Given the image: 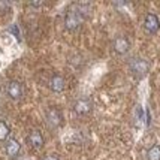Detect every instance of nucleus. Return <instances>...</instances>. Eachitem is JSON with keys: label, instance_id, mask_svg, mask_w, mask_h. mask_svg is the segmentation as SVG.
Listing matches in <instances>:
<instances>
[{"label": "nucleus", "instance_id": "nucleus-1", "mask_svg": "<svg viewBox=\"0 0 160 160\" xmlns=\"http://www.w3.org/2000/svg\"><path fill=\"white\" fill-rule=\"evenodd\" d=\"M85 8L87 5H82V3H75L66 11L64 14V26L68 30H77L82 26L84 20H85Z\"/></svg>", "mask_w": 160, "mask_h": 160}, {"label": "nucleus", "instance_id": "nucleus-2", "mask_svg": "<svg viewBox=\"0 0 160 160\" xmlns=\"http://www.w3.org/2000/svg\"><path fill=\"white\" fill-rule=\"evenodd\" d=\"M130 70H132L133 75H136V77H144L147 75V72L150 69V64L147 60L144 58H132V62H130Z\"/></svg>", "mask_w": 160, "mask_h": 160}, {"label": "nucleus", "instance_id": "nucleus-3", "mask_svg": "<svg viewBox=\"0 0 160 160\" xmlns=\"http://www.w3.org/2000/svg\"><path fill=\"white\" fill-rule=\"evenodd\" d=\"M73 111L78 115H87L91 111V102L87 98L78 99L77 102L73 103Z\"/></svg>", "mask_w": 160, "mask_h": 160}, {"label": "nucleus", "instance_id": "nucleus-4", "mask_svg": "<svg viewBox=\"0 0 160 160\" xmlns=\"http://www.w3.org/2000/svg\"><path fill=\"white\" fill-rule=\"evenodd\" d=\"M47 124L52 129H57L58 126L62 124V112L56 109V108H51L47 112Z\"/></svg>", "mask_w": 160, "mask_h": 160}, {"label": "nucleus", "instance_id": "nucleus-5", "mask_svg": "<svg viewBox=\"0 0 160 160\" xmlns=\"http://www.w3.org/2000/svg\"><path fill=\"white\" fill-rule=\"evenodd\" d=\"M27 144L35 150H39L43 147V136L39 130H32L27 135Z\"/></svg>", "mask_w": 160, "mask_h": 160}, {"label": "nucleus", "instance_id": "nucleus-6", "mask_svg": "<svg viewBox=\"0 0 160 160\" xmlns=\"http://www.w3.org/2000/svg\"><path fill=\"white\" fill-rule=\"evenodd\" d=\"M6 93L11 99L18 100V99H21V96H22V87H21V84L18 82V81H11V82H8V85H6Z\"/></svg>", "mask_w": 160, "mask_h": 160}, {"label": "nucleus", "instance_id": "nucleus-7", "mask_svg": "<svg viewBox=\"0 0 160 160\" xmlns=\"http://www.w3.org/2000/svg\"><path fill=\"white\" fill-rule=\"evenodd\" d=\"M144 27H145V30L148 33H156V32L160 28V22H159L157 15H154V14L147 15L145 21H144Z\"/></svg>", "mask_w": 160, "mask_h": 160}, {"label": "nucleus", "instance_id": "nucleus-8", "mask_svg": "<svg viewBox=\"0 0 160 160\" xmlns=\"http://www.w3.org/2000/svg\"><path fill=\"white\" fill-rule=\"evenodd\" d=\"M5 151H6V154L11 157V159L17 157V156L20 154V151H21L20 142H18L17 139H8L6 144H5Z\"/></svg>", "mask_w": 160, "mask_h": 160}, {"label": "nucleus", "instance_id": "nucleus-9", "mask_svg": "<svg viewBox=\"0 0 160 160\" xmlns=\"http://www.w3.org/2000/svg\"><path fill=\"white\" fill-rule=\"evenodd\" d=\"M49 88L52 91H57V93H60L66 88V81H64V78L62 75H52L51 79H49Z\"/></svg>", "mask_w": 160, "mask_h": 160}, {"label": "nucleus", "instance_id": "nucleus-10", "mask_svg": "<svg viewBox=\"0 0 160 160\" xmlns=\"http://www.w3.org/2000/svg\"><path fill=\"white\" fill-rule=\"evenodd\" d=\"M130 48V42L127 38L124 36H118L115 41H114V49L118 52V54H126Z\"/></svg>", "mask_w": 160, "mask_h": 160}, {"label": "nucleus", "instance_id": "nucleus-11", "mask_svg": "<svg viewBox=\"0 0 160 160\" xmlns=\"http://www.w3.org/2000/svg\"><path fill=\"white\" fill-rule=\"evenodd\" d=\"M147 159L148 160H160V147L153 145L147 151Z\"/></svg>", "mask_w": 160, "mask_h": 160}, {"label": "nucleus", "instance_id": "nucleus-12", "mask_svg": "<svg viewBox=\"0 0 160 160\" xmlns=\"http://www.w3.org/2000/svg\"><path fill=\"white\" fill-rule=\"evenodd\" d=\"M9 133H11L9 126H8L5 121L0 120V141H6L8 138H9Z\"/></svg>", "mask_w": 160, "mask_h": 160}, {"label": "nucleus", "instance_id": "nucleus-13", "mask_svg": "<svg viewBox=\"0 0 160 160\" xmlns=\"http://www.w3.org/2000/svg\"><path fill=\"white\" fill-rule=\"evenodd\" d=\"M9 30H11V32H12V33L15 35V38H17V39L20 41V39H21V38H20V28L17 27V24H14V26H11V28H9Z\"/></svg>", "mask_w": 160, "mask_h": 160}, {"label": "nucleus", "instance_id": "nucleus-14", "mask_svg": "<svg viewBox=\"0 0 160 160\" xmlns=\"http://www.w3.org/2000/svg\"><path fill=\"white\" fill-rule=\"evenodd\" d=\"M8 9H9V3H6V2H0V12L3 14V12H6Z\"/></svg>", "mask_w": 160, "mask_h": 160}, {"label": "nucleus", "instance_id": "nucleus-15", "mask_svg": "<svg viewBox=\"0 0 160 160\" xmlns=\"http://www.w3.org/2000/svg\"><path fill=\"white\" fill-rule=\"evenodd\" d=\"M41 160H58V157L54 156V154H49V156H43Z\"/></svg>", "mask_w": 160, "mask_h": 160}]
</instances>
